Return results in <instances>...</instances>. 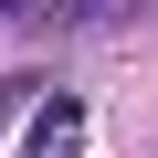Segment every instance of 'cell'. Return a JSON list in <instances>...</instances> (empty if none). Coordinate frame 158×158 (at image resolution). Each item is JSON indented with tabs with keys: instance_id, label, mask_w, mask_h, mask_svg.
Masks as SVG:
<instances>
[{
	"instance_id": "obj_1",
	"label": "cell",
	"mask_w": 158,
	"mask_h": 158,
	"mask_svg": "<svg viewBox=\"0 0 158 158\" xmlns=\"http://www.w3.org/2000/svg\"><path fill=\"white\" fill-rule=\"evenodd\" d=\"M0 11H32V0H0Z\"/></svg>"
}]
</instances>
